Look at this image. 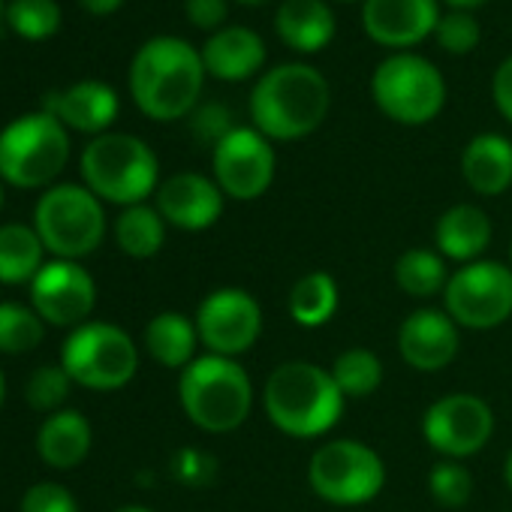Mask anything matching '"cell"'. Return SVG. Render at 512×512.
<instances>
[{
    "instance_id": "cell-1",
    "label": "cell",
    "mask_w": 512,
    "mask_h": 512,
    "mask_svg": "<svg viewBox=\"0 0 512 512\" xmlns=\"http://www.w3.org/2000/svg\"><path fill=\"white\" fill-rule=\"evenodd\" d=\"M202 55L181 37L148 40L130 64V94L151 121L187 118L202 94Z\"/></svg>"
},
{
    "instance_id": "cell-2",
    "label": "cell",
    "mask_w": 512,
    "mask_h": 512,
    "mask_svg": "<svg viewBox=\"0 0 512 512\" xmlns=\"http://www.w3.org/2000/svg\"><path fill=\"white\" fill-rule=\"evenodd\" d=\"M332 91L326 76L308 64H278L250 91V118L269 142L311 136L329 115Z\"/></svg>"
},
{
    "instance_id": "cell-3",
    "label": "cell",
    "mask_w": 512,
    "mask_h": 512,
    "mask_svg": "<svg viewBox=\"0 0 512 512\" xmlns=\"http://www.w3.org/2000/svg\"><path fill=\"white\" fill-rule=\"evenodd\" d=\"M263 404L278 431L302 440L332 431L344 413V395L332 374L305 359L284 362L269 374Z\"/></svg>"
},
{
    "instance_id": "cell-4",
    "label": "cell",
    "mask_w": 512,
    "mask_h": 512,
    "mask_svg": "<svg viewBox=\"0 0 512 512\" xmlns=\"http://www.w3.org/2000/svg\"><path fill=\"white\" fill-rule=\"evenodd\" d=\"M85 187L112 205H139L157 190V154L130 133H103L88 142L79 160Z\"/></svg>"
},
{
    "instance_id": "cell-5",
    "label": "cell",
    "mask_w": 512,
    "mask_h": 512,
    "mask_svg": "<svg viewBox=\"0 0 512 512\" xmlns=\"http://www.w3.org/2000/svg\"><path fill=\"white\" fill-rule=\"evenodd\" d=\"M178 398L187 419L211 434H226L244 425L253 404V386L247 371L235 359L199 356L178 380Z\"/></svg>"
},
{
    "instance_id": "cell-6",
    "label": "cell",
    "mask_w": 512,
    "mask_h": 512,
    "mask_svg": "<svg viewBox=\"0 0 512 512\" xmlns=\"http://www.w3.org/2000/svg\"><path fill=\"white\" fill-rule=\"evenodd\" d=\"M70 160L67 127L49 112H31L0 130V181L19 190L49 187Z\"/></svg>"
},
{
    "instance_id": "cell-7",
    "label": "cell",
    "mask_w": 512,
    "mask_h": 512,
    "mask_svg": "<svg viewBox=\"0 0 512 512\" xmlns=\"http://www.w3.org/2000/svg\"><path fill=\"white\" fill-rule=\"evenodd\" d=\"M34 229L55 260H73L94 253L106 238V211L85 184H55L34 208Z\"/></svg>"
},
{
    "instance_id": "cell-8",
    "label": "cell",
    "mask_w": 512,
    "mask_h": 512,
    "mask_svg": "<svg viewBox=\"0 0 512 512\" xmlns=\"http://www.w3.org/2000/svg\"><path fill=\"white\" fill-rule=\"evenodd\" d=\"M371 97L386 118L404 127H422L443 112L446 82L428 58L398 52L377 64L371 76Z\"/></svg>"
},
{
    "instance_id": "cell-9",
    "label": "cell",
    "mask_w": 512,
    "mask_h": 512,
    "mask_svg": "<svg viewBox=\"0 0 512 512\" xmlns=\"http://www.w3.org/2000/svg\"><path fill=\"white\" fill-rule=\"evenodd\" d=\"M61 365L76 386L115 392L136 377L139 350L124 329L112 323H85L64 341Z\"/></svg>"
},
{
    "instance_id": "cell-10",
    "label": "cell",
    "mask_w": 512,
    "mask_h": 512,
    "mask_svg": "<svg viewBox=\"0 0 512 512\" xmlns=\"http://www.w3.org/2000/svg\"><path fill=\"white\" fill-rule=\"evenodd\" d=\"M308 482L317 497L338 506H356L383 491L386 467L383 458L359 440H329L311 455Z\"/></svg>"
},
{
    "instance_id": "cell-11",
    "label": "cell",
    "mask_w": 512,
    "mask_h": 512,
    "mask_svg": "<svg viewBox=\"0 0 512 512\" xmlns=\"http://www.w3.org/2000/svg\"><path fill=\"white\" fill-rule=\"evenodd\" d=\"M446 314L464 329H494L512 317V269L476 260L449 275L443 290Z\"/></svg>"
},
{
    "instance_id": "cell-12",
    "label": "cell",
    "mask_w": 512,
    "mask_h": 512,
    "mask_svg": "<svg viewBox=\"0 0 512 512\" xmlns=\"http://www.w3.org/2000/svg\"><path fill=\"white\" fill-rule=\"evenodd\" d=\"M275 148L256 127H235L211 148L214 181L223 196L250 202L260 199L275 181Z\"/></svg>"
},
{
    "instance_id": "cell-13",
    "label": "cell",
    "mask_w": 512,
    "mask_h": 512,
    "mask_svg": "<svg viewBox=\"0 0 512 512\" xmlns=\"http://www.w3.org/2000/svg\"><path fill=\"white\" fill-rule=\"evenodd\" d=\"M199 341L211 356L235 359L247 353L263 332V311L247 290L223 287L202 299L196 311Z\"/></svg>"
},
{
    "instance_id": "cell-14",
    "label": "cell",
    "mask_w": 512,
    "mask_h": 512,
    "mask_svg": "<svg viewBox=\"0 0 512 512\" xmlns=\"http://www.w3.org/2000/svg\"><path fill=\"white\" fill-rule=\"evenodd\" d=\"M422 434L431 449L446 458H467L476 455L494 434V413L491 407L467 392L446 395L434 401L422 419Z\"/></svg>"
},
{
    "instance_id": "cell-15",
    "label": "cell",
    "mask_w": 512,
    "mask_h": 512,
    "mask_svg": "<svg viewBox=\"0 0 512 512\" xmlns=\"http://www.w3.org/2000/svg\"><path fill=\"white\" fill-rule=\"evenodd\" d=\"M97 305V284L73 260H52L31 281V308L40 314L46 326L79 329L91 323Z\"/></svg>"
},
{
    "instance_id": "cell-16",
    "label": "cell",
    "mask_w": 512,
    "mask_h": 512,
    "mask_svg": "<svg viewBox=\"0 0 512 512\" xmlns=\"http://www.w3.org/2000/svg\"><path fill=\"white\" fill-rule=\"evenodd\" d=\"M440 22L437 0H365L362 28L386 49H413L425 43Z\"/></svg>"
},
{
    "instance_id": "cell-17",
    "label": "cell",
    "mask_w": 512,
    "mask_h": 512,
    "mask_svg": "<svg viewBox=\"0 0 512 512\" xmlns=\"http://www.w3.org/2000/svg\"><path fill=\"white\" fill-rule=\"evenodd\" d=\"M160 217L184 232H202L214 226L223 214V190L214 178L199 172H178L157 187Z\"/></svg>"
},
{
    "instance_id": "cell-18",
    "label": "cell",
    "mask_w": 512,
    "mask_h": 512,
    "mask_svg": "<svg viewBox=\"0 0 512 512\" xmlns=\"http://www.w3.org/2000/svg\"><path fill=\"white\" fill-rule=\"evenodd\" d=\"M398 350L416 371H443L458 356V323L446 311H413L398 329Z\"/></svg>"
},
{
    "instance_id": "cell-19",
    "label": "cell",
    "mask_w": 512,
    "mask_h": 512,
    "mask_svg": "<svg viewBox=\"0 0 512 512\" xmlns=\"http://www.w3.org/2000/svg\"><path fill=\"white\" fill-rule=\"evenodd\" d=\"M43 112L55 115L64 127L76 133L103 136L118 118V94L106 82L85 79V82L70 85L67 91L49 94Z\"/></svg>"
},
{
    "instance_id": "cell-20",
    "label": "cell",
    "mask_w": 512,
    "mask_h": 512,
    "mask_svg": "<svg viewBox=\"0 0 512 512\" xmlns=\"http://www.w3.org/2000/svg\"><path fill=\"white\" fill-rule=\"evenodd\" d=\"M205 73L220 82H244L253 73H260L266 64V43L250 28H220L202 46Z\"/></svg>"
},
{
    "instance_id": "cell-21",
    "label": "cell",
    "mask_w": 512,
    "mask_h": 512,
    "mask_svg": "<svg viewBox=\"0 0 512 512\" xmlns=\"http://www.w3.org/2000/svg\"><path fill=\"white\" fill-rule=\"evenodd\" d=\"M275 31L287 49L314 55L335 40L338 22L326 0H284L275 16Z\"/></svg>"
},
{
    "instance_id": "cell-22",
    "label": "cell",
    "mask_w": 512,
    "mask_h": 512,
    "mask_svg": "<svg viewBox=\"0 0 512 512\" xmlns=\"http://www.w3.org/2000/svg\"><path fill=\"white\" fill-rule=\"evenodd\" d=\"M461 175L479 196H500L512 184V142L500 133H479L461 154Z\"/></svg>"
},
{
    "instance_id": "cell-23",
    "label": "cell",
    "mask_w": 512,
    "mask_h": 512,
    "mask_svg": "<svg viewBox=\"0 0 512 512\" xmlns=\"http://www.w3.org/2000/svg\"><path fill=\"white\" fill-rule=\"evenodd\" d=\"M434 241H437L440 256H446V260H455L464 266L476 263L491 241V220L476 205H467V202L452 205L449 211L440 214L434 226Z\"/></svg>"
},
{
    "instance_id": "cell-24",
    "label": "cell",
    "mask_w": 512,
    "mask_h": 512,
    "mask_svg": "<svg viewBox=\"0 0 512 512\" xmlns=\"http://www.w3.org/2000/svg\"><path fill=\"white\" fill-rule=\"evenodd\" d=\"M91 443H94L91 422L79 410H58L46 416V422L37 431V452L55 470L79 467L88 458Z\"/></svg>"
},
{
    "instance_id": "cell-25",
    "label": "cell",
    "mask_w": 512,
    "mask_h": 512,
    "mask_svg": "<svg viewBox=\"0 0 512 512\" xmlns=\"http://www.w3.org/2000/svg\"><path fill=\"white\" fill-rule=\"evenodd\" d=\"M196 344H199L196 320L178 311H163L145 326V350L163 368L184 371L196 359Z\"/></svg>"
},
{
    "instance_id": "cell-26",
    "label": "cell",
    "mask_w": 512,
    "mask_h": 512,
    "mask_svg": "<svg viewBox=\"0 0 512 512\" xmlns=\"http://www.w3.org/2000/svg\"><path fill=\"white\" fill-rule=\"evenodd\" d=\"M46 266V244L34 226L4 223L0 226V284H31Z\"/></svg>"
},
{
    "instance_id": "cell-27",
    "label": "cell",
    "mask_w": 512,
    "mask_h": 512,
    "mask_svg": "<svg viewBox=\"0 0 512 512\" xmlns=\"http://www.w3.org/2000/svg\"><path fill=\"white\" fill-rule=\"evenodd\" d=\"M115 241L133 260H151L166 241V220L160 217L157 208L145 202L130 205L115 220Z\"/></svg>"
},
{
    "instance_id": "cell-28",
    "label": "cell",
    "mask_w": 512,
    "mask_h": 512,
    "mask_svg": "<svg viewBox=\"0 0 512 512\" xmlns=\"http://www.w3.org/2000/svg\"><path fill=\"white\" fill-rule=\"evenodd\" d=\"M338 311V284L329 272H311L290 290V314L299 326H326Z\"/></svg>"
},
{
    "instance_id": "cell-29",
    "label": "cell",
    "mask_w": 512,
    "mask_h": 512,
    "mask_svg": "<svg viewBox=\"0 0 512 512\" xmlns=\"http://www.w3.org/2000/svg\"><path fill=\"white\" fill-rule=\"evenodd\" d=\"M395 281L398 287L413 296V299H431L437 293L446 290L449 275H446V263L437 250L428 247H413L407 253L398 256L395 263Z\"/></svg>"
},
{
    "instance_id": "cell-30",
    "label": "cell",
    "mask_w": 512,
    "mask_h": 512,
    "mask_svg": "<svg viewBox=\"0 0 512 512\" xmlns=\"http://www.w3.org/2000/svg\"><path fill=\"white\" fill-rule=\"evenodd\" d=\"M329 374L338 383L344 398H368L383 383V362L371 350L353 347V350H344L332 362Z\"/></svg>"
},
{
    "instance_id": "cell-31",
    "label": "cell",
    "mask_w": 512,
    "mask_h": 512,
    "mask_svg": "<svg viewBox=\"0 0 512 512\" xmlns=\"http://www.w3.org/2000/svg\"><path fill=\"white\" fill-rule=\"evenodd\" d=\"M46 323L31 305L19 302H0V353L19 356L31 353L43 344Z\"/></svg>"
},
{
    "instance_id": "cell-32",
    "label": "cell",
    "mask_w": 512,
    "mask_h": 512,
    "mask_svg": "<svg viewBox=\"0 0 512 512\" xmlns=\"http://www.w3.org/2000/svg\"><path fill=\"white\" fill-rule=\"evenodd\" d=\"M7 22L19 37L40 43V40H49L58 34L61 7L55 0H13L7 7Z\"/></svg>"
},
{
    "instance_id": "cell-33",
    "label": "cell",
    "mask_w": 512,
    "mask_h": 512,
    "mask_svg": "<svg viewBox=\"0 0 512 512\" xmlns=\"http://www.w3.org/2000/svg\"><path fill=\"white\" fill-rule=\"evenodd\" d=\"M76 383L70 380V374L64 371V365H40L25 386V398L34 410L40 413H58L64 410V401L70 398V389Z\"/></svg>"
},
{
    "instance_id": "cell-34",
    "label": "cell",
    "mask_w": 512,
    "mask_h": 512,
    "mask_svg": "<svg viewBox=\"0 0 512 512\" xmlns=\"http://www.w3.org/2000/svg\"><path fill=\"white\" fill-rule=\"evenodd\" d=\"M428 491L431 497L446 506V509H455V506H464L473 494V476L464 464L458 461H437L428 473Z\"/></svg>"
},
{
    "instance_id": "cell-35",
    "label": "cell",
    "mask_w": 512,
    "mask_h": 512,
    "mask_svg": "<svg viewBox=\"0 0 512 512\" xmlns=\"http://www.w3.org/2000/svg\"><path fill=\"white\" fill-rule=\"evenodd\" d=\"M434 37H437V46L443 52H449V55H467V52H473L479 46L482 28H479V22L470 13L452 10V13L440 16Z\"/></svg>"
},
{
    "instance_id": "cell-36",
    "label": "cell",
    "mask_w": 512,
    "mask_h": 512,
    "mask_svg": "<svg viewBox=\"0 0 512 512\" xmlns=\"http://www.w3.org/2000/svg\"><path fill=\"white\" fill-rule=\"evenodd\" d=\"M235 130L232 124V112L229 106L223 103H205V106H196L190 112V133L202 142V145H217L220 139H226L229 133Z\"/></svg>"
},
{
    "instance_id": "cell-37",
    "label": "cell",
    "mask_w": 512,
    "mask_h": 512,
    "mask_svg": "<svg viewBox=\"0 0 512 512\" xmlns=\"http://www.w3.org/2000/svg\"><path fill=\"white\" fill-rule=\"evenodd\" d=\"M172 473H175L178 482H184V485H190V488H205V485H211L214 476H217V461H214L208 452L187 446V449H178V452H175V458H172Z\"/></svg>"
},
{
    "instance_id": "cell-38",
    "label": "cell",
    "mask_w": 512,
    "mask_h": 512,
    "mask_svg": "<svg viewBox=\"0 0 512 512\" xmlns=\"http://www.w3.org/2000/svg\"><path fill=\"white\" fill-rule=\"evenodd\" d=\"M22 512H79L76 497L58 482H37L22 497Z\"/></svg>"
},
{
    "instance_id": "cell-39",
    "label": "cell",
    "mask_w": 512,
    "mask_h": 512,
    "mask_svg": "<svg viewBox=\"0 0 512 512\" xmlns=\"http://www.w3.org/2000/svg\"><path fill=\"white\" fill-rule=\"evenodd\" d=\"M184 10H187V22L193 28L217 34L229 16V0H187Z\"/></svg>"
},
{
    "instance_id": "cell-40",
    "label": "cell",
    "mask_w": 512,
    "mask_h": 512,
    "mask_svg": "<svg viewBox=\"0 0 512 512\" xmlns=\"http://www.w3.org/2000/svg\"><path fill=\"white\" fill-rule=\"evenodd\" d=\"M491 97H494V106L497 112L512 124V55L494 70V79H491Z\"/></svg>"
},
{
    "instance_id": "cell-41",
    "label": "cell",
    "mask_w": 512,
    "mask_h": 512,
    "mask_svg": "<svg viewBox=\"0 0 512 512\" xmlns=\"http://www.w3.org/2000/svg\"><path fill=\"white\" fill-rule=\"evenodd\" d=\"M124 0H79V7L91 16H112Z\"/></svg>"
},
{
    "instance_id": "cell-42",
    "label": "cell",
    "mask_w": 512,
    "mask_h": 512,
    "mask_svg": "<svg viewBox=\"0 0 512 512\" xmlns=\"http://www.w3.org/2000/svg\"><path fill=\"white\" fill-rule=\"evenodd\" d=\"M446 4H449L452 10H458V13H473V10L485 7L488 0H446Z\"/></svg>"
},
{
    "instance_id": "cell-43",
    "label": "cell",
    "mask_w": 512,
    "mask_h": 512,
    "mask_svg": "<svg viewBox=\"0 0 512 512\" xmlns=\"http://www.w3.org/2000/svg\"><path fill=\"white\" fill-rule=\"evenodd\" d=\"M503 479H506V485L512 488V452L506 455V464H503Z\"/></svg>"
},
{
    "instance_id": "cell-44",
    "label": "cell",
    "mask_w": 512,
    "mask_h": 512,
    "mask_svg": "<svg viewBox=\"0 0 512 512\" xmlns=\"http://www.w3.org/2000/svg\"><path fill=\"white\" fill-rule=\"evenodd\" d=\"M115 512H151L148 506H139V503H127V506H118Z\"/></svg>"
},
{
    "instance_id": "cell-45",
    "label": "cell",
    "mask_w": 512,
    "mask_h": 512,
    "mask_svg": "<svg viewBox=\"0 0 512 512\" xmlns=\"http://www.w3.org/2000/svg\"><path fill=\"white\" fill-rule=\"evenodd\" d=\"M235 4H241V7H266L269 0H235Z\"/></svg>"
},
{
    "instance_id": "cell-46",
    "label": "cell",
    "mask_w": 512,
    "mask_h": 512,
    "mask_svg": "<svg viewBox=\"0 0 512 512\" xmlns=\"http://www.w3.org/2000/svg\"><path fill=\"white\" fill-rule=\"evenodd\" d=\"M4 398H7V380H4V371H0V407H4Z\"/></svg>"
},
{
    "instance_id": "cell-47",
    "label": "cell",
    "mask_w": 512,
    "mask_h": 512,
    "mask_svg": "<svg viewBox=\"0 0 512 512\" xmlns=\"http://www.w3.org/2000/svg\"><path fill=\"white\" fill-rule=\"evenodd\" d=\"M0 208H4V184H0Z\"/></svg>"
},
{
    "instance_id": "cell-48",
    "label": "cell",
    "mask_w": 512,
    "mask_h": 512,
    "mask_svg": "<svg viewBox=\"0 0 512 512\" xmlns=\"http://www.w3.org/2000/svg\"><path fill=\"white\" fill-rule=\"evenodd\" d=\"M509 269H512V247H509Z\"/></svg>"
},
{
    "instance_id": "cell-49",
    "label": "cell",
    "mask_w": 512,
    "mask_h": 512,
    "mask_svg": "<svg viewBox=\"0 0 512 512\" xmlns=\"http://www.w3.org/2000/svg\"><path fill=\"white\" fill-rule=\"evenodd\" d=\"M0 19H4V4H0Z\"/></svg>"
},
{
    "instance_id": "cell-50",
    "label": "cell",
    "mask_w": 512,
    "mask_h": 512,
    "mask_svg": "<svg viewBox=\"0 0 512 512\" xmlns=\"http://www.w3.org/2000/svg\"><path fill=\"white\" fill-rule=\"evenodd\" d=\"M344 4H356V0H344Z\"/></svg>"
}]
</instances>
